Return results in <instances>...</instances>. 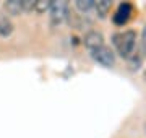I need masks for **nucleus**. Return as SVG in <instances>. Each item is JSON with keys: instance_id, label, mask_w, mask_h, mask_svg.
I'll return each instance as SVG.
<instances>
[{"instance_id": "1", "label": "nucleus", "mask_w": 146, "mask_h": 138, "mask_svg": "<svg viewBox=\"0 0 146 138\" xmlns=\"http://www.w3.org/2000/svg\"><path fill=\"white\" fill-rule=\"evenodd\" d=\"M112 44H114L115 50L120 57L128 60L136 50V33L133 29L115 33L112 36Z\"/></svg>"}, {"instance_id": "2", "label": "nucleus", "mask_w": 146, "mask_h": 138, "mask_svg": "<svg viewBox=\"0 0 146 138\" xmlns=\"http://www.w3.org/2000/svg\"><path fill=\"white\" fill-rule=\"evenodd\" d=\"M89 54H91V57H93L98 64L102 65V67H114L115 65V52L109 47V46H106V44L98 46L96 49H91Z\"/></svg>"}, {"instance_id": "3", "label": "nucleus", "mask_w": 146, "mask_h": 138, "mask_svg": "<svg viewBox=\"0 0 146 138\" xmlns=\"http://www.w3.org/2000/svg\"><path fill=\"white\" fill-rule=\"evenodd\" d=\"M49 13H50L52 25H60L68 15V3L67 2H52L50 8H49Z\"/></svg>"}, {"instance_id": "4", "label": "nucleus", "mask_w": 146, "mask_h": 138, "mask_svg": "<svg viewBox=\"0 0 146 138\" xmlns=\"http://www.w3.org/2000/svg\"><path fill=\"white\" fill-rule=\"evenodd\" d=\"M133 15V5L128 3V2H123V3H120L117 11H115L114 15V23L117 26H123L128 23V20L131 18Z\"/></svg>"}, {"instance_id": "5", "label": "nucleus", "mask_w": 146, "mask_h": 138, "mask_svg": "<svg viewBox=\"0 0 146 138\" xmlns=\"http://www.w3.org/2000/svg\"><path fill=\"white\" fill-rule=\"evenodd\" d=\"M104 42V37H102V34L98 31H89L86 36H84V46L91 50V49H96L98 46H102Z\"/></svg>"}, {"instance_id": "6", "label": "nucleus", "mask_w": 146, "mask_h": 138, "mask_svg": "<svg viewBox=\"0 0 146 138\" xmlns=\"http://www.w3.org/2000/svg\"><path fill=\"white\" fill-rule=\"evenodd\" d=\"M13 31V23L10 21V18L3 13H0V36H10Z\"/></svg>"}, {"instance_id": "7", "label": "nucleus", "mask_w": 146, "mask_h": 138, "mask_svg": "<svg viewBox=\"0 0 146 138\" xmlns=\"http://www.w3.org/2000/svg\"><path fill=\"white\" fill-rule=\"evenodd\" d=\"M110 7H112V2H109V0H98V2H94V10H96V13L101 18H104L109 13Z\"/></svg>"}, {"instance_id": "8", "label": "nucleus", "mask_w": 146, "mask_h": 138, "mask_svg": "<svg viewBox=\"0 0 146 138\" xmlns=\"http://www.w3.org/2000/svg\"><path fill=\"white\" fill-rule=\"evenodd\" d=\"M5 8L10 15H18L20 11H23V8H21V0H10V2H7Z\"/></svg>"}, {"instance_id": "9", "label": "nucleus", "mask_w": 146, "mask_h": 138, "mask_svg": "<svg viewBox=\"0 0 146 138\" xmlns=\"http://www.w3.org/2000/svg\"><path fill=\"white\" fill-rule=\"evenodd\" d=\"M75 5H76V8H78L80 11L86 13V11H89V10L94 8V0H78Z\"/></svg>"}, {"instance_id": "10", "label": "nucleus", "mask_w": 146, "mask_h": 138, "mask_svg": "<svg viewBox=\"0 0 146 138\" xmlns=\"http://www.w3.org/2000/svg\"><path fill=\"white\" fill-rule=\"evenodd\" d=\"M52 2H47V0H36V5H34V11L36 13H44L50 8Z\"/></svg>"}, {"instance_id": "11", "label": "nucleus", "mask_w": 146, "mask_h": 138, "mask_svg": "<svg viewBox=\"0 0 146 138\" xmlns=\"http://www.w3.org/2000/svg\"><path fill=\"white\" fill-rule=\"evenodd\" d=\"M141 50L146 54V26L143 29V41H141Z\"/></svg>"}, {"instance_id": "12", "label": "nucleus", "mask_w": 146, "mask_h": 138, "mask_svg": "<svg viewBox=\"0 0 146 138\" xmlns=\"http://www.w3.org/2000/svg\"><path fill=\"white\" fill-rule=\"evenodd\" d=\"M145 80H146V72H145Z\"/></svg>"}]
</instances>
